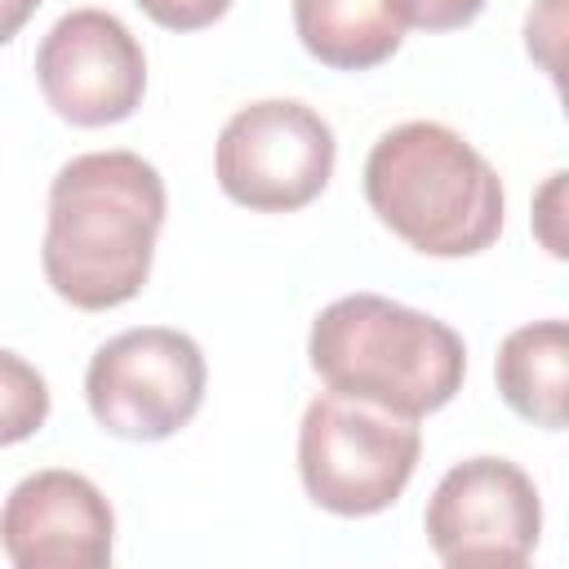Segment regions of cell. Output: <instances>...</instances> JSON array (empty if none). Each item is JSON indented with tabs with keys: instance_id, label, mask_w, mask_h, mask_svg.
I'll return each mask as SVG.
<instances>
[{
	"instance_id": "12",
	"label": "cell",
	"mask_w": 569,
	"mask_h": 569,
	"mask_svg": "<svg viewBox=\"0 0 569 569\" xmlns=\"http://www.w3.org/2000/svg\"><path fill=\"white\" fill-rule=\"evenodd\" d=\"M49 418V382L18 351L0 347V445L31 440Z\"/></svg>"
},
{
	"instance_id": "2",
	"label": "cell",
	"mask_w": 569,
	"mask_h": 569,
	"mask_svg": "<svg viewBox=\"0 0 569 569\" xmlns=\"http://www.w3.org/2000/svg\"><path fill=\"white\" fill-rule=\"evenodd\" d=\"M365 200L382 227L427 258L485 253L507 209L498 169L440 120H405L373 142Z\"/></svg>"
},
{
	"instance_id": "14",
	"label": "cell",
	"mask_w": 569,
	"mask_h": 569,
	"mask_svg": "<svg viewBox=\"0 0 569 569\" xmlns=\"http://www.w3.org/2000/svg\"><path fill=\"white\" fill-rule=\"evenodd\" d=\"M138 9L164 31H200L213 27L231 9V0H138Z\"/></svg>"
},
{
	"instance_id": "3",
	"label": "cell",
	"mask_w": 569,
	"mask_h": 569,
	"mask_svg": "<svg viewBox=\"0 0 569 569\" xmlns=\"http://www.w3.org/2000/svg\"><path fill=\"white\" fill-rule=\"evenodd\" d=\"M307 356L329 391L413 422L445 409L467 378L462 338L445 320L382 293L333 298L311 320Z\"/></svg>"
},
{
	"instance_id": "7",
	"label": "cell",
	"mask_w": 569,
	"mask_h": 569,
	"mask_svg": "<svg viewBox=\"0 0 569 569\" xmlns=\"http://www.w3.org/2000/svg\"><path fill=\"white\" fill-rule=\"evenodd\" d=\"M538 533V489L511 458H467L431 489L427 542L449 569H516L533 556Z\"/></svg>"
},
{
	"instance_id": "11",
	"label": "cell",
	"mask_w": 569,
	"mask_h": 569,
	"mask_svg": "<svg viewBox=\"0 0 569 569\" xmlns=\"http://www.w3.org/2000/svg\"><path fill=\"white\" fill-rule=\"evenodd\" d=\"M293 31L302 49L333 71H369L405 40L387 0H293Z\"/></svg>"
},
{
	"instance_id": "6",
	"label": "cell",
	"mask_w": 569,
	"mask_h": 569,
	"mask_svg": "<svg viewBox=\"0 0 569 569\" xmlns=\"http://www.w3.org/2000/svg\"><path fill=\"white\" fill-rule=\"evenodd\" d=\"M338 142L320 111L293 98L240 107L213 147L218 187L253 213H293L333 178Z\"/></svg>"
},
{
	"instance_id": "1",
	"label": "cell",
	"mask_w": 569,
	"mask_h": 569,
	"mask_svg": "<svg viewBox=\"0 0 569 569\" xmlns=\"http://www.w3.org/2000/svg\"><path fill=\"white\" fill-rule=\"evenodd\" d=\"M164 222V178L133 151L71 156L49 182L40 267L49 289L80 307L107 311L142 293Z\"/></svg>"
},
{
	"instance_id": "13",
	"label": "cell",
	"mask_w": 569,
	"mask_h": 569,
	"mask_svg": "<svg viewBox=\"0 0 569 569\" xmlns=\"http://www.w3.org/2000/svg\"><path fill=\"white\" fill-rule=\"evenodd\" d=\"M387 9L400 18L405 31H458L480 18L485 0H387Z\"/></svg>"
},
{
	"instance_id": "15",
	"label": "cell",
	"mask_w": 569,
	"mask_h": 569,
	"mask_svg": "<svg viewBox=\"0 0 569 569\" xmlns=\"http://www.w3.org/2000/svg\"><path fill=\"white\" fill-rule=\"evenodd\" d=\"M560 187H565V173H551V182L542 187V196H538V236H542V244L556 253V258H565V240L551 231V222H556V200H560Z\"/></svg>"
},
{
	"instance_id": "4",
	"label": "cell",
	"mask_w": 569,
	"mask_h": 569,
	"mask_svg": "<svg viewBox=\"0 0 569 569\" xmlns=\"http://www.w3.org/2000/svg\"><path fill=\"white\" fill-rule=\"evenodd\" d=\"M418 453L422 431L413 418L338 391L316 396L298 427V476L307 498L347 520L387 511L405 493Z\"/></svg>"
},
{
	"instance_id": "10",
	"label": "cell",
	"mask_w": 569,
	"mask_h": 569,
	"mask_svg": "<svg viewBox=\"0 0 569 569\" xmlns=\"http://www.w3.org/2000/svg\"><path fill=\"white\" fill-rule=\"evenodd\" d=\"M498 396L533 427H565V391H569V325L533 320L502 338L493 360Z\"/></svg>"
},
{
	"instance_id": "9",
	"label": "cell",
	"mask_w": 569,
	"mask_h": 569,
	"mask_svg": "<svg viewBox=\"0 0 569 569\" xmlns=\"http://www.w3.org/2000/svg\"><path fill=\"white\" fill-rule=\"evenodd\" d=\"M116 511L102 489L67 467L22 476L0 507V551L18 569H102Z\"/></svg>"
},
{
	"instance_id": "16",
	"label": "cell",
	"mask_w": 569,
	"mask_h": 569,
	"mask_svg": "<svg viewBox=\"0 0 569 569\" xmlns=\"http://www.w3.org/2000/svg\"><path fill=\"white\" fill-rule=\"evenodd\" d=\"M44 0H0V44H9Z\"/></svg>"
},
{
	"instance_id": "5",
	"label": "cell",
	"mask_w": 569,
	"mask_h": 569,
	"mask_svg": "<svg viewBox=\"0 0 569 569\" xmlns=\"http://www.w3.org/2000/svg\"><path fill=\"white\" fill-rule=\"evenodd\" d=\"M84 400L107 436L138 445L169 440L204 400V351L182 329H124L93 351Z\"/></svg>"
},
{
	"instance_id": "8",
	"label": "cell",
	"mask_w": 569,
	"mask_h": 569,
	"mask_svg": "<svg viewBox=\"0 0 569 569\" xmlns=\"http://www.w3.org/2000/svg\"><path fill=\"white\" fill-rule=\"evenodd\" d=\"M36 80L53 116L80 129H102L138 111L147 89V58L138 36L116 13L71 9L40 40Z\"/></svg>"
}]
</instances>
